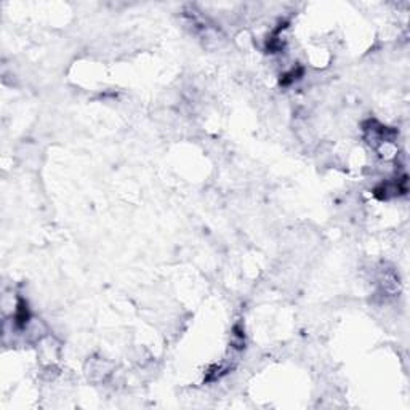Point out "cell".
Segmentation results:
<instances>
[{"mask_svg":"<svg viewBox=\"0 0 410 410\" xmlns=\"http://www.w3.org/2000/svg\"><path fill=\"white\" fill-rule=\"evenodd\" d=\"M29 318H31V314H29V309H27V303L21 300V302L18 303V309H16V316H15V321H16V324H18L19 329L26 327Z\"/></svg>","mask_w":410,"mask_h":410,"instance_id":"obj_1","label":"cell"}]
</instances>
